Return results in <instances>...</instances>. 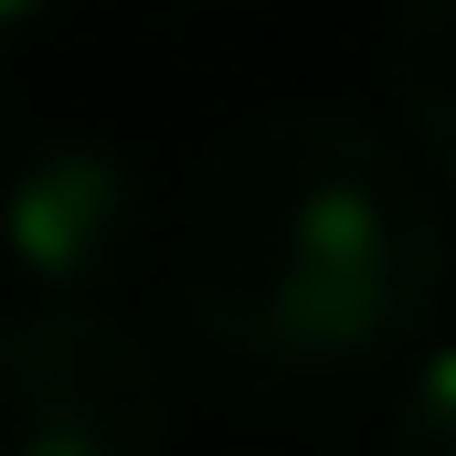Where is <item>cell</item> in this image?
<instances>
[{
    "mask_svg": "<svg viewBox=\"0 0 456 456\" xmlns=\"http://www.w3.org/2000/svg\"><path fill=\"white\" fill-rule=\"evenodd\" d=\"M446 213L425 170L350 107H255L202 149L181 308L255 371H361L425 340Z\"/></svg>",
    "mask_w": 456,
    "mask_h": 456,
    "instance_id": "obj_1",
    "label": "cell"
},
{
    "mask_svg": "<svg viewBox=\"0 0 456 456\" xmlns=\"http://www.w3.org/2000/svg\"><path fill=\"white\" fill-rule=\"evenodd\" d=\"M0 456H170V382L96 297L0 319Z\"/></svg>",
    "mask_w": 456,
    "mask_h": 456,
    "instance_id": "obj_2",
    "label": "cell"
},
{
    "mask_svg": "<svg viewBox=\"0 0 456 456\" xmlns=\"http://www.w3.org/2000/svg\"><path fill=\"white\" fill-rule=\"evenodd\" d=\"M138 224H149V191L117 138H32L21 159H0V255L32 297L117 287Z\"/></svg>",
    "mask_w": 456,
    "mask_h": 456,
    "instance_id": "obj_3",
    "label": "cell"
},
{
    "mask_svg": "<svg viewBox=\"0 0 456 456\" xmlns=\"http://www.w3.org/2000/svg\"><path fill=\"white\" fill-rule=\"evenodd\" d=\"M382 64H393V107L414 127L425 170L456 181V0H393Z\"/></svg>",
    "mask_w": 456,
    "mask_h": 456,
    "instance_id": "obj_4",
    "label": "cell"
},
{
    "mask_svg": "<svg viewBox=\"0 0 456 456\" xmlns=\"http://www.w3.org/2000/svg\"><path fill=\"white\" fill-rule=\"evenodd\" d=\"M382 456H456V340H425V350H414V371L393 382Z\"/></svg>",
    "mask_w": 456,
    "mask_h": 456,
    "instance_id": "obj_5",
    "label": "cell"
},
{
    "mask_svg": "<svg viewBox=\"0 0 456 456\" xmlns=\"http://www.w3.org/2000/svg\"><path fill=\"white\" fill-rule=\"evenodd\" d=\"M32 11H43V0H0V32H21V21H32Z\"/></svg>",
    "mask_w": 456,
    "mask_h": 456,
    "instance_id": "obj_6",
    "label": "cell"
}]
</instances>
